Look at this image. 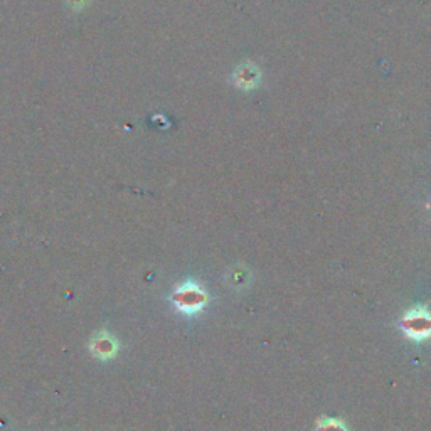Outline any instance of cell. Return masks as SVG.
I'll list each match as a JSON object with an SVG mask.
<instances>
[{
    "mask_svg": "<svg viewBox=\"0 0 431 431\" xmlns=\"http://www.w3.org/2000/svg\"><path fill=\"white\" fill-rule=\"evenodd\" d=\"M182 295L184 296H181V298L177 300V303L181 305L182 310H186V312H187V307H191V312H196L197 308L204 305V295H202L201 290H197V289L184 290Z\"/></svg>",
    "mask_w": 431,
    "mask_h": 431,
    "instance_id": "3957f363",
    "label": "cell"
},
{
    "mask_svg": "<svg viewBox=\"0 0 431 431\" xmlns=\"http://www.w3.org/2000/svg\"><path fill=\"white\" fill-rule=\"evenodd\" d=\"M317 431H347V428H345L340 420H335V418H323L317 426Z\"/></svg>",
    "mask_w": 431,
    "mask_h": 431,
    "instance_id": "277c9868",
    "label": "cell"
},
{
    "mask_svg": "<svg viewBox=\"0 0 431 431\" xmlns=\"http://www.w3.org/2000/svg\"><path fill=\"white\" fill-rule=\"evenodd\" d=\"M259 78H262V73H259L258 66L251 65V62H245V65L236 67L233 81H235V84L240 89L250 91V89L258 86Z\"/></svg>",
    "mask_w": 431,
    "mask_h": 431,
    "instance_id": "7a4b0ae2",
    "label": "cell"
},
{
    "mask_svg": "<svg viewBox=\"0 0 431 431\" xmlns=\"http://www.w3.org/2000/svg\"><path fill=\"white\" fill-rule=\"evenodd\" d=\"M401 327L406 337L421 342L431 337V312L423 305H415L404 313Z\"/></svg>",
    "mask_w": 431,
    "mask_h": 431,
    "instance_id": "6da1fadb",
    "label": "cell"
}]
</instances>
